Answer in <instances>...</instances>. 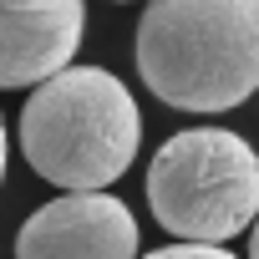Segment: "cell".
<instances>
[{
  "instance_id": "cell-1",
  "label": "cell",
  "mask_w": 259,
  "mask_h": 259,
  "mask_svg": "<svg viewBox=\"0 0 259 259\" xmlns=\"http://www.w3.org/2000/svg\"><path fill=\"white\" fill-rule=\"evenodd\" d=\"M138 71L178 112H229L259 92V0H148Z\"/></svg>"
},
{
  "instance_id": "cell-2",
  "label": "cell",
  "mask_w": 259,
  "mask_h": 259,
  "mask_svg": "<svg viewBox=\"0 0 259 259\" xmlns=\"http://www.w3.org/2000/svg\"><path fill=\"white\" fill-rule=\"evenodd\" d=\"M138 143V102L102 66H66L26 97L21 153L46 183L66 193H102L117 183L133 168Z\"/></svg>"
},
{
  "instance_id": "cell-3",
  "label": "cell",
  "mask_w": 259,
  "mask_h": 259,
  "mask_svg": "<svg viewBox=\"0 0 259 259\" xmlns=\"http://www.w3.org/2000/svg\"><path fill=\"white\" fill-rule=\"evenodd\" d=\"M148 208L178 244H224L259 219V153L229 127L173 133L153 153Z\"/></svg>"
},
{
  "instance_id": "cell-4",
  "label": "cell",
  "mask_w": 259,
  "mask_h": 259,
  "mask_svg": "<svg viewBox=\"0 0 259 259\" xmlns=\"http://www.w3.org/2000/svg\"><path fill=\"white\" fill-rule=\"evenodd\" d=\"M16 259H138V219L112 193H66L21 224Z\"/></svg>"
},
{
  "instance_id": "cell-5",
  "label": "cell",
  "mask_w": 259,
  "mask_h": 259,
  "mask_svg": "<svg viewBox=\"0 0 259 259\" xmlns=\"http://www.w3.org/2000/svg\"><path fill=\"white\" fill-rule=\"evenodd\" d=\"M81 0H0V87H41L76 56Z\"/></svg>"
},
{
  "instance_id": "cell-6",
  "label": "cell",
  "mask_w": 259,
  "mask_h": 259,
  "mask_svg": "<svg viewBox=\"0 0 259 259\" xmlns=\"http://www.w3.org/2000/svg\"><path fill=\"white\" fill-rule=\"evenodd\" d=\"M143 259H239V254H229L219 244H168V249H153Z\"/></svg>"
},
{
  "instance_id": "cell-7",
  "label": "cell",
  "mask_w": 259,
  "mask_h": 259,
  "mask_svg": "<svg viewBox=\"0 0 259 259\" xmlns=\"http://www.w3.org/2000/svg\"><path fill=\"white\" fill-rule=\"evenodd\" d=\"M249 259H259V219H254V229H249Z\"/></svg>"
},
{
  "instance_id": "cell-8",
  "label": "cell",
  "mask_w": 259,
  "mask_h": 259,
  "mask_svg": "<svg viewBox=\"0 0 259 259\" xmlns=\"http://www.w3.org/2000/svg\"><path fill=\"white\" fill-rule=\"evenodd\" d=\"M0 178H6V117H0Z\"/></svg>"
}]
</instances>
